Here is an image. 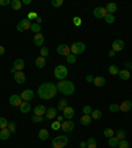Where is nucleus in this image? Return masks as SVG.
<instances>
[{
	"label": "nucleus",
	"instance_id": "nucleus-22",
	"mask_svg": "<svg viewBox=\"0 0 132 148\" xmlns=\"http://www.w3.org/2000/svg\"><path fill=\"white\" fill-rule=\"evenodd\" d=\"M11 132L8 128H3V130H0V140H8L11 136Z\"/></svg>",
	"mask_w": 132,
	"mask_h": 148
},
{
	"label": "nucleus",
	"instance_id": "nucleus-30",
	"mask_svg": "<svg viewBox=\"0 0 132 148\" xmlns=\"http://www.w3.org/2000/svg\"><path fill=\"white\" fill-rule=\"evenodd\" d=\"M67 107V100L66 99H61L58 103V107H57V111H63Z\"/></svg>",
	"mask_w": 132,
	"mask_h": 148
},
{
	"label": "nucleus",
	"instance_id": "nucleus-45",
	"mask_svg": "<svg viewBox=\"0 0 132 148\" xmlns=\"http://www.w3.org/2000/svg\"><path fill=\"white\" fill-rule=\"evenodd\" d=\"M7 128L11 131V132H13V134H15V132H16V123H15V122H11V123L8 124Z\"/></svg>",
	"mask_w": 132,
	"mask_h": 148
},
{
	"label": "nucleus",
	"instance_id": "nucleus-15",
	"mask_svg": "<svg viewBox=\"0 0 132 148\" xmlns=\"http://www.w3.org/2000/svg\"><path fill=\"white\" fill-rule=\"evenodd\" d=\"M13 79H15V82H16V83L23 85V83L27 81V77H25V74L23 72H17L16 74H13Z\"/></svg>",
	"mask_w": 132,
	"mask_h": 148
},
{
	"label": "nucleus",
	"instance_id": "nucleus-3",
	"mask_svg": "<svg viewBox=\"0 0 132 148\" xmlns=\"http://www.w3.org/2000/svg\"><path fill=\"white\" fill-rule=\"evenodd\" d=\"M69 143V138L66 135H59L52 140V147L53 148H63L66 144Z\"/></svg>",
	"mask_w": 132,
	"mask_h": 148
},
{
	"label": "nucleus",
	"instance_id": "nucleus-10",
	"mask_svg": "<svg viewBox=\"0 0 132 148\" xmlns=\"http://www.w3.org/2000/svg\"><path fill=\"white\" fill-rule=\"evenodd\" d=\"M20 96H21V99H23V100L29 102V100H32L33 98H35V93H33V90L27 89V90H24V91L20 94Z\"/></svg>",
	"mask_w": 132,
	"mask_h": 148
},
{
	"label": "nucleus",
	"instance_id": "nucleus-53",
	"mask_svg": "<svg viewBox=\"0 0 132 148\" xmlns=\"http://www.w3.org/2000/svg\"><path fill=\"white\" fill-rule=\"evenodd\" d=\"M79 147H81V148H86V147H87V143H86V141H81V143H79Z\"/></svg>",
	"mask_w": 132,
	"mask_h": 148
},
{
	"label": "nucleus",
	"instance_id": "nucleus-43",
	"mask_svg": "<svg viewBox=\"0 0 132 148\" xmlns=\"http://www.w3.org/2000/svg\"><path fill=\"white\" fill-rule=\"evenodd\" d=\"M118 147H119V148H129V143L124 139V140H120V141H119V145H118Z\"/></svg>",
	"mask_w": 132,
	"mask_h": 148
},
{
	"label": "nucleus",
	"instance_id": "nucleus-51",
	"mask_svg": "<svg viewBox=\"0 0 132 148\" xmlns=\"http://www.w3.org/2000/svg\"><path fill=\"white\" fill-rule=\"evenodd\" d=\"M94 78H95V77H93L91 74H87V76H86V81H87V82H94Z\"/></svg>",
	"mask_w": 132,
	"mask_h": 148
},
{
	"label": "nucleus",
	"instance_id": "nucleus-59",
	"mask_svg": "<svg viewBox=\"0 0 132 148\" xmlns=\"http://www.w3.org/2000/svg\"><path fill=\"white\" fill-rule=\"evenodd\" d=\"M11 73H12V74H16V73H17V70L15 69V68H12V69H11Z\"/></svg>",
	"mask_w": 132,
	"mask_h": 148
},
{
	"label": "nucleus",
	"instance_id": "nucleus-42",
	"mask_svg": "<svg viewBox=\"0 0 132 148\" xmlns=\"http://www.w3.org/2000/svg\"><path fill=\"white\" fill-rule=\"evenodd\" d=\"M40 53H41V57H44V58H46L49 56V49L46 48V46H42L41 50H40Z\"/></svg>",
	"mask_w": 132,
	"mask_h": 148
},
{
	"label": "nucleus",
	"instance_id": "nucleus-20",
	"mask_svg": "<svg viewBox=\"0 0 132 148\" xmlns=\"http://www.w3.org/2000/svg\"><path fill=\"white\" fill-rule=\"evenodd\" d=\"M24 66H25V62H24V60H21V58H17V60H15V62H13V68L17 72H21V70L24 69Z\"/></svg>",
	"mask_w": 132,
	"mask_h": 148
},
{
	"label": "nucleus",
	"instance_id": "nucleus-32",
	"mask_svg": "<svg viewBox=\"0 0 132 148\" xmlns=\"http://www.w3.org/2000/svg\"><path fill=\"white\" fill-rule=\"evenodd\" d=\"M90 117L93 118V119H101L102 118V111L101 110H93V113L90 114Z\"/></svg>",
	"mask_w": 132,
	"mask_h": 148
},
{
	"label": "nucleus",
	"instance_id": "nucleus-29",
	"mask_svg": "<svg viewBox=\"0 0 132 148\" xmlns=\"http://www.w3.org/2000/svg\"><path fill=\"white\" fill-rule=\"evenodd\" d=\"M108 145L111 148H115L119 145V139L116 136H111V138H108Z\"/></svg>",
	"mask_w": 132,
	"mask_h": 148
},
{
	"label": "nucleus",
	"instance_id": "nucleus-21",
	"mask_svg": "<svg viewBox=\"0 0 132 148\" xmlns=\"http://www.w3.org/2000/svg\"><path fill=\"white\" fill-rule=\"evenodd\" d=\"M79 122H81V124H82V126L87 127V126H90V124H91V122H93V118H91L90 115H83V117H81Z\"/></svg>",
	"mask_w": 132,
	"mask_h": 148
},
{
	"label": "nucleus",
	"instance_id": "nucleus-46",
	"mask_svg": "<svg viewBox=\"0 0 132 148\" xmlns=\"http://www.w3.org/2000/svg\"><path fill=\"white\" fill-rule=\"evenodd\" d=\"M62 4H63L62 0H52V5H53V7H56V8L61 7Z\"/></svg>",
	"mask_w": 132,
	"mask_h": 148
},
{
	"label": "nucleus",
	"instance_id": "nucleus-47",
	"mask_svg": "<svg viewBox=\"0 0 132 148\" xmlns=\"http://www.w3.org/2000/svg\"><path fill=\"white\" fill-rule=\"evenodd\" d=\"M73 23L75 27H81V24H82V19L78 17V16H75V17L73 19Z\"/></svg>",
	"mask_w": 132,
	"mask_h": 148
},
{
	"label": "nucleus",
	"instance_id": "nucleus-52",
	"mask_svg": "<svg viewBox=\"0 0 132 148\" xmlns=\"http://www.w3.org/2000/svg\"><path fill=\"white\" fill-rule=\"evenodd\" d=\"M131 65H132V62H125V64H124V69L125 70L131 69Z\"/></svg>",
	"mask_w": 132,
	"mask_h": 148
},
{
	"label": "nucleus",
	"instance_id": "nucleus-34",
	"mask_svg": "<svg viewBox=\"0 0 132 148\" xmlns=\"http://www.w3.org/2000/svg\"><path fill=\"white\" fill-rule=\"evenodd\" d=\"M87 148H97V140L94 138H90L87 139Z\"/></svg>",
	"mask_w": 132,
	"mask_h": 148
},
{
	"label": "nucleus",
	"instance_id": "nucleus-17",
	"mask_svg": "<svg viewBox=\"0 0 132 148\" xmlns=\"http://www.w3.org/2000/svg\"><path fill=\"white\" fill-rule=\"evenodd\" d=\"M57 117V108L54 107H49L46 108V113H45V119H53V118Z\"/></svg>",
	"mask_w": 132,
	"mask_h": 148
},
{
	"label": "nucleus",
	"instance_id": "nucleus-11",
	"mask_svg": "<svg viewBox=\"0 0 132 148\" xmlns=\"http://www.w3.org/2000/svg\"><path fill=\"white\" fill-rule=\"evenodd\" d=\"M21 102H23V99H21V96L19 95V94H13V95L9 96V104L13 107H20Z\"/></svg>",
	"mask_w": 132,
	"mask_h": 148
},
{
	"label": "nucleus",
	"instance_id": "nucleus-48",
	"mask_svg": "<svg viewBox=\"0 0 132 148\" xmlns=\"http://www.w3.org/2000/svg\"><path fill=\"white\" fill-rule=\"evenodd\" d=\"M52 128H53V130H54V131H57V130H61V123H59V122H53V123H52Z\"/></svg>",
	"mask_w": 132,
	"mask_h": 148
},
{
	"label": "nucleus",
	"instance_id": "nucleus-24",
	"mask_svg": "<svg viewBox=\"0 0 132 148\" xmlns=\"http://www.w3.org/2000/svg\"><path fill=\"white\" fill-rule=\"evenodd\" d=\"M106 11H107L108 15H114L116 11H118V5L115 3H108L107 7H106Z\"/></svg>",
	"mask_w": 132,
	"mask_h": 148
},
{
	"label": "nucleus",
	"instance_id": "nucleus-39",
	"mask_svg": "<svg viewBox=\"0 0 132 148\" xmlns=\"http://www.w3.org/2000/svg\"><path fill=\"white\" fill-rule=\"evenodd\" d=\"M103 135L106 138H111V136H114V130H112V128H106V130L103 131Z\"/></svg>",
	"mask_w": 132,
	"mask_h": 148
},
{
	"label": "nucleus",
	"instance_id": "nucleus-13",
	"mask_svg": "<svg viewBox=\"0 0 132 148\" xmlns=\"http://www.w3.org/2000/svg\"><path fill=\"white\" fill-rule=\"evenodd\" d=\"M123 49H124V41H123V40H115V41L112 42V50H114L115 53L122 52Z\"/></svg>",
	"mask_w": 132,
	"mask_h": 148
},
{
	"label": "nucleus",
	"instance_id": "nucleus-16",
	"mask_svg": "<svg viewBox=\"0 0 132 148\" xmlns=\"http://www.w3.org/2000/svg\"><path fill=\"white\" fill-rule=\"evenodd\" d=\"M131 108H132L131 100H124V102H122V104H119V110L123 111V113H128Z\"/></svg>",
	"mask_w": 132,
	"mask_h": 148
},
{
	"label": "nucleus",
	"instance_id": "nucleus-18",
	"mask_svg": "<svg viewBox=\"0 0 132 148\" xmlns=\"http://www.w3.org/2000/svg\"><path fill=\"white\" fill-rule=\"evenodd\" d=\"M31 110H32V107H31V103L29 102H25V100H23L21 102V104H20V111L23 114H28V113H31Z\"/></svg>",
	"mask_w": 132,
	"mask_h": 148
},
{
	"label": "nucleus",
	"instance_id": "nucleus-56",
	"mask_svg": "<svg viewBox=\"0 0 132 148\" xmlns=\"http://www.w3.org/2000/svg\"><path fill=\"white\" fill-rule=\"evenodd\" d=\"M108 56H110V57H115V52L112 50V49L110 50V52H108Z\"/></svg>",
	"mask_w": 132,
	"mask_h": 148
},
{
	"label": "nucleus",
	"instance_id": "nucleus-44",
	"mask_svg": "<svg viewBox=\"0 0 132 148\" xmlns=\"http://www.w3.org/2000/svg\"><path fill=\"white\" fill-rule=\"evenodd\" d=\"M75 60H77V56L71 54V53H70V54L66 57V61L69 62V64H74V62H75Z\"/></svg>",
	"mask_w": 132,
	"mask_h": 148
},
{
	"label": "nucleus",
	"instance_id": "nucleus-41",
	"mask_svg": "<svg viewBox=\"0 0 132 148\" xmlns=\"http://www.w3.org/2000/svg\"><path fill=\"white\" fill-rule=\"evenodd\" d=\"M82 111H83V115H90V114L93 113V108H91V106H89V104H86V106H83V108H82Z\"/></svg>",
	"mask_w": 132,
	"mask_h": 148
},
{
	"label": "nucleus",
	"instance_id": "nucleus-27",
	"mask_svg": "<svg viewBox=\"0 0 132 148\" xmlns=\"http://www.w3.org/2000/svg\"><path fill=\"white\" fill-rule=\"evenodd\" d=\"M118 76L120 77L122 79H124V81H127V79L131 78V74H129V72H128V70H125V69L119 70V74H118Z\"/></svg>",
	"mask_w": 132,
	"mask_h": 148
},
{
	"label": "nucleus",
	"instance_id": "nucleus-57",
	"mask_svg": "<svg viewBox=\"0 0 132 148\" xmlns=\"http://www.w3.org/2000/svg\"><path fill=\"white\" fill-rule=\"evenodd\" d=\"M23 3H24L25 5H29V4H31L32 1H31V0H24V1H23Z\"/></svg>",
	"mask_w": 132,
	"mask_h": 148
},
{
	"label": "nucleus",
	"instance_id": "nucleus-36",
	"mask_svg": "<svg viewBox=\"0 0 132 148\" xmlns=\"http://www.w3.org/2000/svg\"><path fill=\"white\" fill-rule=\"evenodd\" d=\"M31 121L33 122V123H41V122L45 121V118H44V117H38V115H33V117L31 118Z\"/></svg>",
	"mask_w": 132,
	"mask_h": 148
},
{
	"label": "nucleus",
	"instance_id": "nucleus-6",
	"mask_svg": "<svg viewBox=\"0 0 132 148\" xmlns=\"http://www.w3.org/2000/svg\"><path fill=\"white\" fill-rule=\"evenodd\" d=\"M31 27H32V21L28 20V19H23L21 21H19L17 31L19 32H25V31H28V29H31Z\"/></svg>",
	"mask_w": 132,
	"mask_h": 148
},
{
	"label": "nucleus",
	"instance_id": "nucleus-60",
	"mask_svg": "<svg viewBox=\"0 0 132 148\" xmlns=\"http://www.w3.org/2000/svg\"><path fill=\"white\" fill-rule=\"evenodd\" d=\"M131 70H132V65H131Z\"/></svg>",
	"mask_w": 132,
	"mask_h": 148
},
{
	"label": "nucleus",
	"instance_id": "nucleus-49",
	"mask_svg": "<svg viewBox=\"0 0 132 148\" xmlns=\"http://www.w3.org/2000/svg\"><path fill=\"white\" fill-rule=\"evenodd\" d=\"M38 17V16H37V13H36V12H29V13H28V17H27V19H28V20H33V19H35V20H36V19H37Z\"/></svg>",
	"mask_w": 132,
	"mask_h": 148
},
{
	"label": "nucleus",
	"instance_id": "nucleus-54",
	"mask_svg": "<svg viewBox=\"0 0 132 148\" xmlns=\"http://www.w3.org/2000/svg\"><path fill=\"white\" fill-rule=\"evenodd\" d=\"M4 53H5V49H4V46H1V45H0V56H3Z\"/></svg>",
	"mask_w": 132,
	"mask_h": 148
},
{
	"label": "nucleus",
	"instance_id": "nucleus-14",
	"mask_svg": "<svg viewBox=\"0 0 132 148\" xmlns=\"http://www.w3.org/2000/svg\"><path fill=\"white\" fill-rule=\"evenodd\" d=\"M44 41H45V37H44V35H42L41 32H40V33H36L35 37H33V42H35L36 46H41L42 48Z\"/></svg>",
	"mask_w": 132,
	"mask_h": 148
},
{
	"label": "nucleus",
	"instance_id": "nucleus-8",
	"mask_svg": "<svg viewBox=\"0 0 132 148\" xmlns=\"http://www.w3.org/2000/svg\"><path fill=\"white\" fill-rule=\"evenodd\" d=\"M57 53L61 56H65V57H67V56L71 53V50H70V46L66 44H61L57 46Z\"/></svg>",
	"mask_w": 132,
	"mask_h": 148
},
{
	"label": "nucleus",
	"instance_id": "nucleus-33",
	"mask_svg": "<svg viewBox=\"0 0 132 148\" xmlns=\"http://www.w3.org/2000/svg\"><path fill=\"white\" fill-rule=\"evenodd\" d=\"M31 31H32V32H35V35H36V33H40V32H41V25L37 24V23H32Z\"/></svg>",
	"mask_w": 132,
	"mask_h": 148
},
{
	"label": "nucleus",
	"instance_id": "nucleus-25",
	"mask_svg": "<svg viewBox=\"0 0 132 148\" xmlns=\"http://www.w3.org/2000/svg\"><path fill=\"white\" fill-rule=\"evenodd\" d=\"M97 87H103L106 85V79L103 77H95L94 78V82H93Z\"/></svg>",
	"mask_w": 132,
	"mask_h": 148
},
{
	"label": "nucleus",
	"instance_id": "nucleus-12",
	"mask_svg": "<svg viewBox=\"0 0 132 148\" xmlns=\"http://www.w3.org/2000/svg\"><path fill=\"white\" fill-rule=\"evenodd\" d=\"M62 113H63V118H65V119H67V121H71V119L75 117V110H74L73 107H70V106L66 107Z\"/></svg>",
	"mask_w": 132,
	"mask_h": 148
},
{
	"label": "nucleus",
	"instance_id": "nucleus-37",
	"mask_svg": "<svg viewBox=\"0 0 132 148\" xmlns=\"http://www.w3.org/2000/svg\"><path fill=\"white\" fill-rule=\"evenodd\" d=\"M116 138L119 139V141L124 140V139H125V131L124 130H119L118 132H116Z\"/></svg>",
	"mask_w": 132,
	"mask_h": 148
},
{
	"label": "nucleus",
	"instance_id": "nucleus-1",
	"mask_svg": "<svg viewBox=\"0 0 132 148\" xmlns=\"http://www.w3.org/2000/svg\"><path fill=\"white\" fill-rule=\"evenodd\" d=\"M57 91H58V90H57V85H54V83H52V82H45L38 86L37 95L40 96L41 99L49 100L56 96Z\"/></svg>",
	"mask_w": 132,
	"mask_h": 148
},
{
	"label": "nucleus",
	"instance_id": "nucleus-19",
	"mask_svg": "<svg viewBox=\"0 0 132 148\" xmlns=\"http://www.w3.org/2000/svg\"><path fill=\"white\" fill-rule=\"evenodd\" d=\"M46 113V107L44 104H38V106L35 107V115H38V117H44Z\"/></svg>",
	"mask_w": 132,
	"mask_h": 148
},
{
	"label": "nucleus",
	"instance_id": "nucleus-4",
	"mask_svg": "<svg viewBox=\"0 0 132 148\" xmlns=\"http://www.w3.org/2000/svg\"><path fill=\"white\" fill-rule=\"evenodd\" d=\"M67 74H69V70H67V68H66L65 65H57L56 66V69H54V77H56L57 79L63 81V79H66Z\"/></svg>",
	"mask_w": 132,
	"mask_h": 148
},
{
	"label": "nucleus",
	"instance_id": "nucleus-28",
	"mask_svg": "<svg viewBox=\"0 0 132 148\" xmlns=\"http://www.w3.org/2000/svg\"><path fill=\"white\" fill-rule=\"evenodd\" d=\"M11 7L13 8V11H20L21 7H23V1H20V0H12Z\"/></svg>",
	"mask_w": 132,
	"mask_h": 148
},
{
	"label": "nucleus",
	"instance_id": "nucleus-35",
	"mask_svg": "<svg viewBox=\"0 0 132 148\" xmlns=\"http://www.w3.org/2000/svg\"><path fill=\"white\" fill-rule=\"evenodd\" d=\"M8 124H9V122L5 119L4 117H0V130H3V128H7Z\"/></svg>",
	"mask_w": 132,
	"mask_h": 148
},
{
	"label": "nucleus",
	"instance_id": "nucleus-7",
	"mask_svg": "<svg viewBox=\"0 0 132 148\" xmlns=\"http://www.w3.org/2000/svg\"><path fill=\"white\" fill-rule=\"evenodd\" d=\"M61 130H62L65 134H67V132H71V131L74 130V122L73 121H67V119H66L65 122H62V123H61Z\"/></svg>",
	"mask_w": 132,
	"mask_h": 148
},
{
	"label": "nucleus",
	"instance_id": "nucleus-58",
	"mask_svg": "<svg viewBox=\"0 0 132 148\" xmlns=\"http://www.w3.org/2000/svg\"><path fill=\"white\" fill-rule=\"evenodd\" d=\"M41 21H42L41 17H37V19H36V23H37V24H41Z\"/></svg>",
	"mask_w": 132,
	"mask_h": 148
},
{
	"label": "nucleus",
	"instance_id": "nucleus-50",
	"mask_svg": "<svg viewBox=\"0 0 132 148\" xmlns=\"http://www.w3.org/2000/svg\"><path fill=\"white\" fill-rule=\"evenodd\" d=\"M11 3H12L11 0H0V5H1V7H7Z\"/></svg>",
	"mask_w": 132,
	"mask_h": 148
},
{
	"label": "nucleus",
	"instance_id": "nucleus-26",
	"mask_svg": "<svg viewBox=\"0 0 132 148\" xmlns=\"http://www.w3.org/2000/svg\"><path fill=\"white\" fill-rule=\"evenodd\" d=\"M49 138V131L45 130V128H42V130L38 131V139L40 140H46Z\"/></svg>",
	"mask_w": 132,
	"mask_h": 148
},
{
	"label": "nucleus",
	"instance_id": "nucleus-2",
	"mask_svg": "<svg viewBox=\"0 0 132 148\" xmlns=\"http://www.w3.org/2000/svg\"><path fill=\"white\" fill-rule=\"evenodd\" d=\"M57 90H58L61 94H63V95H71V94H74V91H75V86H74V83L71 82V81L63 79V81H59V82L57 83Z\"/></svg>",
	"mask_w": 132,
	"mask_h": 148
},
{
	"label": "nucleus",
	"instance_id": "nucleus-5",
	"mask_svg": "<svg viewBox=\"0 0 132 148\" xmlns=\"http://www.w3.org/2000/svg\"><path fill=\"white\" fill-rule=\"evenodd\" d=\"M70 50H71V54H74V56L82 54V53L86 50V45H85L83 42H81V41L73 42V44L70 45Z\"/></svg>",
	"mask_w": 132,
	"mask_h": 148
},
{
	"label": "nucleus",
	"instance_id": "nucleus-31",
	"mask_svg": "<svg viewBox=\"0 0 132 148\" xmlns=\"http://www.w3.org/2000/svg\"><path fill=\"white\" fill-rule=\"evenodd\" d=\"M108 72H110V74H111V76H118V74H119V68L116 65H110V68H108Z\"/></svg>",
	"mask_w": 132,
	"mask_h": 148
},
{
	"label": "nucleus",
	"instance_id": "nucleus-40",
	"mask_svg": "<svg viewBox=\"0 0 132 148\" xmlns=\"http://www.w3.org/2000/svg\"><path fill=\"white\" fill-rule=\"evenodd\" d=\"M108 111H111V113H118L119 111V104L118 103H112L108 106Z\"/></svg>",
	"mask_w": 132,
	"mask_h": 148
},
{
	"label": "nucleus",
	"instance_id": "nucleus-9",
	"mask_svg": "<svg viewBox=\"0 0 132 148\" xmlns=\"http://www.w3.org/2000/svg\"><path fill=\"white\" fill-rule=\"evenodd\" d=\"M93 13H94V17H97V19H104L108 15L104 7H97L93 11Z\"/></svg>",
	"mask_w": 132,
	"mask_h": 148
},
{
	"label": "nucleus",
	"instance_id": "nucleus-23",
	"mask_svg": "<svg viewBox=\"0 0 132 148\" xmlns=\"http://www.w3.org/2000/svg\"><path fill=\"white\" fill-rule=\"evenodd\" d=\"M35 65L37 66L38 69H42V68H45V65H46V60L44 58V57H37V58L35 60Z\"/></svg>",
	"mask_w": 132,
	"mask_h": 148
},
{
	"label": "nucleus",
	"instance_id": "nucleus-38",
	"mask_svg": "<svg viewBox=\"0 0 132 148\" xmlns=\"http://www.w3.org/2000/svg\"><path fill=\"white\" fill-rule=\"evenodd\" d=\"M104 21H106L107 24H114L115 23V16L114 15H107V16L104 17Z\"/></svg>",
	"mask_w": 132,
	"mask_h": 148
},
{
	"label": "nucleus",
	"instance_id": "nucleus-55",
	"mask_svg": "<svg viewBox=\"0 0 132 148\" xmlns=\"http://www.w3.org/2000/svg\"><path fill=\"white\" fill-rule=\"evenodd\" d=\"M56 121H57V122H59V123H62V122H63V115H62V117H57Z\"/></svg>",
	"mask_w": 132,
	"mask_h": 148
}]
</instances>
